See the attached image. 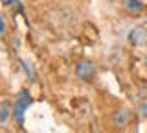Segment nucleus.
I'll return each mask as SVG.
<instances>
[{"mask_svg": "<svg viewBox=\"0 0 147 133\" xmlns=\"http://www.w3.org/2000/svg\"><path fill=\"white\" fill-rule=\"evenodd\" d=\"M0 28H2V35H6V20L0 19Z\"/></svg>", "mask_w": 147, "mask_h": 133, "instance_id": "nucleus-8", "label": "nucleus"}, {"mask_svg": "<svg viewBox=\"0 0 147 133\" xmlns=\"http://www.w3.org/2000/svg\"><path fill=\"white\" fill-rule=\"evenodd\" d=\"M31 104H33V98L30 96L28 91L22 89L20 93L17 94L15 105H13V117H15V122L18 124V126H22V124H24V111L30 107Z\"/></svg>", "mask_w": 147, "mask_h": 133, "instance_id": "nucleus-1", "label": "nucleus"}, {"mask_svg": "<svg viewBox=\"0 0 147 133\" xmlns=\"http://www.w3.org/2000/svg\"><path fill=\"white\" fill-rule=\"evenodd\" d=\"M0 2H2L4 6H9V4H13V6H15V4H18V0H0ZM18 6H20V4H18Z\"/></svg>", "mask_w": 147, "mask_h": 133, "instance_id": "nucleus-7", "label": "nucleus"}, {"mask_svg": "<svg viewBox=\"0 0 147 133\" xmlns=\"http://www.w3.org/2000/svg\"><path fill=\"white\" fill-rule=\"evenodd\" d=\"M7 117H9V104L2 102V107H0V124L2 126L7 122Z\"/></svg>", "mask_w": 147, "mask_h": 133, "instance_id": "nucleus-5", "label": "nucleus"}, {"mask_svg": "<svg viewBox=\"0 0 147 133\" xmlns=\"http://www.w3.org/2000/svg\"><path fill=\"white\" fill-rule=\"evenodd\" d=\"M123 8H125L127 11H131V13H142L145 10V6H144L142 0H123Z\"/></svg>", "mask_w": 147, "mask_h": 133, "instance_id": "nucleus-3", "label": "nucleus"}, {"mask_svg": "<svg viewBox=\"0 0 147 133\" xmlns=\"http://www.w3.org/2000/svg\"><path fill=\"white\" fill-rule=\"evenodd\" d=\"M145 37H147V31L142 30V28H136V30H132L131 33H129V41H131L132 44H142V43H145Z\"/></svg>", "mask_w": 147, "mask_h": 133, "instance_id": "nucleus-4", "label": "nucleus"}, {"mask_svg": "<svg viewBox=\"0 0 147 133\" xmlns=\"http://www.w3.org/2000/svg\"><path fill=\"white\" fill-rule=\"evenodd\" d=\"M96 74V68H94V63L88 61V59H83V61L77 63L76 67V76L83 81H90Z\"/></svg>", "mask_w": 147, "mask_h": 133, "instance_id": "nucleus-2", "label": "nucleus"}, {"mask_svg": "<svg viewBox=\"0 0 147 133\" xmlns=\"http://www.w3.org/2000/svg\"><path fill=\"white\" fill-rule=\"evenodd\" d=\"M22 65H24V68H26V74H28V76H30V78H35V72H33V68H31L30 63L22 59Z\"/></svg>", "mask_w": 147, "mask_h": 133, "instance_id": "nucleus-6", "label": "nucleus"}]
</instances>
